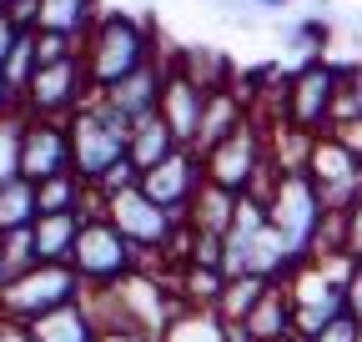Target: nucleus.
I'll return each mask as SVG.
<instances>
[{
	"instance_id": "f257e3e1",
	"label": "nucleus",
	"mask_w": 362,
	"mask_h": 342,
	"mask_svg": "<svg viewBox=\"0 0 362 342\" xmlns=\"http://www.w3.org/2000/svg\"><path fill=\"white\" fill-rule=\"evenodd\" d=\"M161 56V35L151 20L131 16V11H101V20L90 25V35L81 40V61L90 76V91H111L116 81L136 76L141 66H151Z\"/></svg>"
},
{
	"instance_id": "f03ea898",
	"label": "nucleus",
	"mask_w": 362,
	"mask_h": 342,
	"mask_svg": "<svg viewBox=\"0 0 362 342\" xmlns=\"http://www.w3.org/2000/svg\"><path fill=\"white\" fill-rule=\"evenodd\" d=\"M267 222L272 232H277L292 252V262L307 267L317 262V252H322V232L332 222V211L322 206V196H317L312 177L307 171H277V182L267 187Z\"/></svg>"
},
{
	"instance_id": "7ed1b4c3",
	"label": "nucleus",
	"mask_w": 362,
	"mask_h": 342,
	"mask_svg": "<svg viewBox=\"0 0 362 342\" xmlns=\"http://www.w3.org/2000/svg\"><path fill=\"white\" fill-rule=\"evenodd\" d=\"M71 171L96 191V182L106 177V171L116 166V161H126V146H131V121L116 111V106H106L101 96H90L71 121Z\"/></svg>"
},
{
	"instance_id": "20e7f679",
	"label": "nucleus",
	"mask_w": 362,
	"mask_h": 342,
	"mask_svg": "<svg viewBox=\"0 0 362 342\" xmlns=\"http://www.w3.org/2000/svg\"><path fill=\"white\" fill-rule=\"evenodd\" d=\"M337 91H342V66L337 61H302L287 76V96H282V126L302 136H327L337 121Z\"/></svg>"
},
{
	"instance_id": "39448f33",
	"label": "nucleus",
	"mask_w": 362,
	"mask_h": 342,
	"mask_svg": "<svg viewBox=\"0 0 362 342\" xmlns=\"http://www.w3.org/2000/svg\"><path fill=\"white\" fill-rule=\"evenodd\" d=\"M71 272L81 277L86 292H106V287H121L131 272H141V256H136V247L96 211V217H86V227L76 237Z\"/></svg>"
},
{
	"instance_id": "423d86ee",
	"label": "nucleus",
	"mask_w": 362,
	"mask_h": 342,
	"mask_svg": "<svg viewBox=\"0 0 362 342\" xmlns=\"http://www.w3.org/2000/svg\"><path fill=\"white\" fill-rule=\"evenodd\" d=\"M86 287L81 277L66 267V262H40L21 277H11L6 287H0V317H11V322H40L45 312H56V307H71L81 302Z\"/></svg>"
},
{
	"instance_id": "0eeeda50",
	"label": "nucleus",
	"mask_w": 362,
	"mask_h": 342,
	"mask_svg": "<svg viewBox=\"0 0 362 342\" xmlns=\"http://www.w3.org/2000/svg\"><path fill=\"white\" fill-rule=\"evenodd\" d=\"M342 277H347V256H317V262H307L287 277L292 312H297V342H307L317 327H327L332 317L347 312Z\"/></svg>"
},
{
	"instance_id": "6e6552de",
	"label": "nucleus",
	"mask_w": 362,
	"mask_h": 342,
	"mask_svg": "<svg viewBox=\"0 0 362 342\" xmlns=\"http://www.w3.org/2000/svg\"><path fill=\"white\" fill-rule=\"evenodd\" d=\"M90 96V76H86V61L71 56L61 66H35L30 86L21 91V111L25 116H40V121H71Z\"/></svg>"
},
{
	"instance_id": "1a4fd4ad",
	"label": "nucleus",
	"mask_w": 362,
	"mask_h": 342,
	"mask_svg": "<svg viewBox=\"0 0 362 342\" xmlns=\"http://www.w3.org/2000/svg\"><path fill=\"white\" fill-rule=\"evenodd\" d=\"M307 177L317 187V196H322V206L332 211V217H342V211L362 196V166L347 156V146L327 131V136H312L307 146Z\"/></svg>"
},
{
	"instance_id": "9d476101",
	"label": "nucleus",
	"mask_w": 362,
	"mask_h": 342,
	"mask_svg": "<svg viewBox=\"0 0 362 342\" xmlns=\"http://www.w3.org/2000/svg\"><path fill=\"white\" fill-rule=\"evenodd\" d=\"M71 171V126L66 121H40V116H25L21 126V151H16V177L25 182H51V177H66Z\"/></svg>"
},
{
	"instance_id": "9b49d317",
	"label": "nucleus",
	"mask_w": 362,
	"mask_h": 342,
	"mask_svg": "<svg viewBox=\"0 0 362 342\" xmlns=\"http://www.w3.org/2000/svg\"><path fill=\"white\" fill-rule=\"evenodd\" d=\"M206 187V166L197 151L181 146L176 156H166L156 171H146L141 177V191L161 206V211H176V217H187V206L197 201V191Z\"/></svg>"
},
{
	"instance_id": "f8f14e48",
	"label": "nucleus",
	"mask_w": 362,
	"mask_h": 342,
	"mask_svg": "<svg viewBox=\"0 0 362 342\" xmlns=\"http://www.w3.org/2000/svg\"><path fill=\"white\" fill-rule=\"evenodd\" d=\"M166 76H171V56H156L151 66H141L136 76L116 81L111 91H101L106 106H116L131 126H141L151 116H161V96H166Z\"/></svg>"
},
{
	"instance_id": "ddd939ff",
	"label": "nucleus",
	"mask_w": 362,
	"mask_h": 342,
	"mask_svg": "<svg viewBox=\"0 0 362 342\" xmlns=\"http://www.w3.org/2000/svg\"><path fill=\"white\" fill-rule=\"evenodd\" d=\"M202 111H206V91H202V86H192L187 76L171 66V76H166V96H161V121H166V131L176 136V146H187V151L197 146Z\"/></svg>"
},
{
	"instance_id": "4468645a",
	"label": "nucleus",
	"mask_w": 362,
	"mask_h": 342,
	"mask_svg": "<svg viewBox=\"0 0 362 342\" xmlns=\"http://www.w3.org/2000/svg\"><path fill=\"white\" fill-rule=\"evenodd\" d=\"M252 121V106H247V96H242V86H232V91H216V96H206V111H202V131H197V156H206V151H216L232 131H242V126Z\"/></svg>"
},
{
	"instance_id": "2eb2a0df",
	"label": "nucleus",
	"mask_w": 362,
	"mask_h": 342,
	"mask_svg": "<svg viewBox=\"0 0 362 342\" xmlns=\"http://www.w3.org/2000/svg\"><path fill=\"white\" fill-rule=\"evenodd\" d=\"M171 66L187 76L192 86H202L206 96L232 91V86H237V61L226 56V51H216V46H187V51L171 56Z\"/></svg>"
},
{
	"instance_id": "dca6fc26",
	"label": "nucleus",
	"mask_w": 362,
	"mask_h": 342,
	"mask_svg": "<svg viewBox=\"0 0 362 342\" xmlns=\"http://www.w3.org/2000/svg\"><path fill=\"white\" fill-rule=\"evenodd\" d=\"M242 327L252 332V342H297V312H292L287 282H272L267 297L252 307V317H247Z\"/></svg>"
},
{
	"instance_id": "f3484780",
	"label": "nucleus",
	"mask_w": 362,
	"mask_h": 342,
	"mask_svg": "<svg viewBox=\"0 0 362 342\" xmlns=\"http://www.w3.org/2000/svg\"><path fill=\"white\" fill-rule=\"evenodd\" d=\"M166 277H171V287L181 297V307H192V312H216L221 292H226V272L221 267H202V262H181Z\"/></svg>"
},
{
	"instance_id": "a211bd4d",
	"label": "nucleus",
	"mask_w": 362,
	"mask_h": 342,
	"mask_svg": "<svg viewBox=\"0 0 362 342\" xmlns=\"http://www.w3.org/2000/svg\"><path fill=\"white\" fill-rule=\"evenodd\" d=\"M101 0H40V25L35 30H51V35H71L86 40L90 25L101 20Z\"/></svg>"
},
{
	"instance_id": "6ab92c4d",
	"label": "nucleus",
	"mask_w": 362,
	"mask_h": 342,
	"mask_svg": "<svg viewBox=\"0 0 362 342\" xmlns=\"http://www.w3.org/2000/svg\"><path fill=\"white\" fill-rule=\"evenodd\" d=\"M30 332H35V342H101V327H96L86 302L45 312L40 322H30Z\"/></svg>"
},
{
	"instance_id": "aec40b11",
	"label": "nucleus",
	"mask_w": 362,
	"mask_h": 342,
	"mask_svg": "<svg viewBox=\"0 0 362 342\" xmlns=\"http://www.w3.org/2000/svg\"><path fill=\"white\" fill-rule=\"evenodd\" d=\"M81 227H86L81 211H66V217H40V222L30 227V237H35V262H66V267H71V252H76Z\"/></svg>"
},
{
	"instance_id": "412c9836",
	"label": "nucleus",
	"mask_w": 362,
	"mask_h": 342,
	"mask_svg": "<svg viewBox=\"0 0 362 342\" xmlns=\"http://www.w3.org/2000/svg\"><path fill=\"white\" fill-rule=\"evenodd\" d=\"M232 217H237V196L221 191V187H211V182L187 206V227L202 232V237H226V232H232Z\"/></svg>"
},
{
	"instance_id": "4be33fe9",
	"label": "nucleus",
	"mask_w": 362,
	"mask_h": 342,
	"mask_svg": "<svg viewBox=\"0 0 362 342\" xmlns=\"http://www.w3.org/2000/svg\"><path fill=\"white\" fill-rule=\"evenodd\" d=\"M181 146H176V136L166 131V121L161 116H151V121H141V126H131V146H126V156H131V166L141 171H156L166 156H176Z\"/></svg>"
},
{
	"instance_id": "5701e85b",
	"label": "nucleus",
	"mask_w": 362,
	"mask_h": 342,
	"mask_svg": "<svg viewBox=\"0 0 362 342\" xmlns=\"http://www.w3.org/2000/svg\"><path fill=\"white\" fill-rule=\"evenodd\" d=\"M35 222H40L35 182H25V177L0 182V237H11V232H30Z\"/></svg>"
},
{
	"instance_id": "b1692460",
	"label": "nucleus",
	"mask_w": 362,
	"mask_h": 342,
	"mask_svg": "<svg viewBox=\"0 0 362 342\" xmlns=\"http://www.w3.org/2000/svg\"><path fill=\"white\" fill-rule=\"evenodd\" d=\"M267 287L272 282H262V277H232V282H226V292H221V302H216V317L221 322H247L252 317V307L262 302V297H267Z\"/></svg>"
},
{
	"instance_id": "393cba45",
	"label": "nucleus",
	"mask_w": 362,
	"mask_h": 342,
	"mask_svg": "<svg viewBox=\"0 0 362 342\" xmlns=\"http://www.w3.org/2000/svg\"><path fill=\"white\" fill-rule=\"evenodd\" d=\"M161 342H226V322L216 317V312H181L166 332H161Z\"/></svg>"
},
{
	"instance_id": "a878e982",
	"label": "nucleus",
	"mask_w": 362,
	"mask_h": 342,
	"mask_svg": "<svg viewBox=\"0 0 362 342\" xmlns=\"http://www.w3.org/2000/svg\"><path fill=\"white\" fill-rule=\"evenodd\" d=\"M327 46H332V25H327V16H302V20L292 25V51H297L302 61H322Z\"/></svg>"
},
{
	"instance_id": "bb28decb",
	"label": "nucleus",
	"mask_w": 362,
	"mask_h": 342,
	"mask_svg": "<svg viewBox=\"0 0 362 342\" xmlns=\"http://www.w3.org/2000/svg\"><path fill=\"white\" fill-rule=\"evenodd\" d=\"M71 56H81V40L35 30V66H61V61H71Z\"/></svg>"
},
{
	"instance_id": "cd10ccee",
	"label": "nucleus",
	"mask_w": 362,
	"mask_h": 342,
	"mask_svg": "<svg viewBox=\"0 0 362 342\" xmlns=\"http://www.w3.org/2000/svg\"><path fill=\"white\" fill-rule=\"evenodd\" d=\"M0 252H6L11 277H21V272L40 267V262H35V237H30V232H11V237H0Z\"/></svg>"
},
{
	"instance_id": "c85d7f7f",
	"label": "nucleus",
	"mask_w": 362,
	"mask_h": 342,
	"mask_svg": "<svg viewBox=\"0 0 362 342\" xmlns=\"http://www.w3.org/2000/svg\"><path fill=\"white\" fill-rule=\"evenodd\" d=\"M362 116V66H342V91H337V121ZM332 121V126H337Z\"/></svg>"
},
{
	"instance_id": "c756f323",
	"label": "nucleus",
	"mask_w": 362,
	"mask_h": 342,
	"mask_svg": "<svg viewBox=\"0 0 362 342\" xmlns=\"http://www.w3.org/2000/svg\"><path fill=\"white\" fill-rule=\"evenodd\" d=\"M21 126H25V111H21V116H6V121H0V182H11V177H16Z\"/></svg>"
},
{
	"instance_id": "7c9ffc66",
	"label": "nucleus",
	"mask_w": 362,
	"mask_h": 342,
	"mask_svg": "<svg viewBox=\"0 0 362 342\" xmlns=\"http://www.w3.org/2000/svg\"><path fill=\"white\" fill-rule=\"evenodd\" d=\"M6 76L21 86V91L30 86V76H35V30L16 40V51H11V61H6Z\"/></svg>"
},
{
	"instance_id": "2f4dec72",
	"label": "nucleus",
	"mask_w": 362,
	"mask_h": 342,
	"mask_svg": "<svg viewBox=\"0 0 362 342\" xmlns=\"http://www.w3.org/2000/svg\"><path fill=\"white\" fill-rule=\"evenodd\" d=\"M342 256L362 262V196L342 211Z\"/></svg>"
},
{
	"instance_id": "473e14b6",
	"label": "nucleus",
	"mask_w": 362,
	"mask_h": 342,
	"mask_svg": "<svg viewBox=\"0 0 362 342\" xmlns=\"http://www.w3.org/2000/svg\"><path fill=\"white\" fill-rule=\"evenodd\" d=\"M307 342H362V322L342 312V317H332L327 327H317V332H312Z\"/></svg>"
},
{
	"instance_id": "72a5a7b5",
	"label": "nucleus",
	"mask_w": 362,
	"mask_h": 342,
	"mask_svg": "<svg viewBox=\"0 0 362 342\" xmlns=\"http://www.w3.org/2000/svg\"><path fill=\"white\" fill-rule=\"evenodd\" d=\"M342 302H347V317L362 322V262L347 256V277H342Z\"/></svg>"
},
{
	"instance_id": "f704fd0d",
	"label": "nucleus",
	"mask_w": 362,
	"mask_h": 342,
	"mask_svg": "<svg viewBox=\"0 0 362 342\" xmlns=\"http://www.w3.org/2000/svg\"><path fill=\"white\" fill-rule=\"evenodd\" d=\"M332 136H337V141L347 146V156L362 166V116H357V121H337V126H332Z\"/></svg>"
},
{
	"instance_id": "c9c22d12",
	"label": "nucleus",
	"mask_w": 362,
	"mask_h": 342,
	"mask_svg": "<svg viewBox=\"0 0 362 342\" xmlns=\"http://www.w3.org/2000/svg\"><path fill=\"white\" fill-rule=\"evenodd\" d=\"M6 116H21V86L0 71V121H6Z\"/></svg>"
},
{
	"instance_id": "e433bc0d",
	"label": "nucleus",
	"mask_w": 362,
	"mask_h": 342,
	"mask_svg": "<svg viewBox=\"0 0 362 342\" xmlns=\"http://www.w3.org/2000/svg\"><path fill=\"white\" fill-rule=\"evenodd\" d=\"M16 40H21V30L0 16V71H6V61H11V51H16Z\"/></svg>"
},
{
	"instance_id": "4c0bfd02",
	"label": "nucleus",
	"mask_w": 362,
	"mask_h": 342,
	"mask_svg": "<svg viewBox=\"0 0 362 342\" xmlns=\"http://www.w3.org/2000/svg\"><path fill=\"white\" fill-rule=\"evenodd\" d=\"M0 342H35V332L25 322H11V317H0Z\"/></svg>"
},
{
	"instance_id": "58836bf2",
	"label": "nucleus",
	"mask_w": 362,
	"mask_h": 342,
	"mask_svg": "<svg viewBox=\"0 0 362 342\" xmlns=\"http://www.w3.org/2000/svg\"><path fill=\"white\" fill-rule=\"evenodd\" d=\"M226 342H252V332L242 322H226Z\"/></svg>"
},
{
	"instance_id": "ea45409f",
	"label": "nucleus",
	"mask_w": 362,
	"mask_h": 342,
	"mask_svg": "<svg viewBox=\"0 0 362 342\" xmlns=\"http://www.w3.org/2000/svg\"><path fill=\"white\" fill-rule=\"evenodd\" d=\"M257 11H287V6H297V0H252Z\"/></svg>"
},
{
	"instance_id": "a19ab883",
	"label": "nucleus",
	"mask_w": 362,
	"mask_h": 342,
	"mask_svg": "<svg viewBox=\"0 0 362 342\" xmlns=\"http://www.w3.org/2000/svg\"><path fill=\"white\" fill-rule=\"evenodd\" d=\"M11 282V267H6V252H0V287H6Z\"/></svg>"
},
{
	"instance_id": "79ce46f5",
	"label": "nucleus",
	"mask_w": 362,
	"mask_h": 342,
	"mask_svg": "<svg viewBox=\"0 0 362 342\" xmlns=\"http://www.w3.org/2000/svg\"><path fill=\"white\" fill-rule=\"evenodd\" d=\"M146 342H161V337H146Z\"/></svg>"
},
{
	"instance_id": "37998d69",
	"label": "nucleus",
	"mask_w": 362,
	"mask_h": 342,
	"mask_svg": "<svg viewBox=\"0 0 362 342\" xmlns=\"http://www.w3.org/2000/svg\"><path fill=\"white\" fill-rule=\"evenodd\" d=\"M0 16H6V6H0Z\"/></svg>"
}]
</instances>
